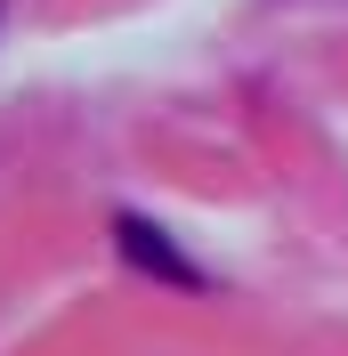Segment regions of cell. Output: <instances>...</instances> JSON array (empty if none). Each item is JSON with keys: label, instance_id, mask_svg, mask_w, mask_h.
Masks as SVG:
<instances>
[{"label": "cell", "instance_id": "obj_1", "mask_svg": "<svg viewBox=\"0 0 348 356\" xmlns=\"http://www.w3.org/2000/svg\"><path fill=\"white\" fill-rule=\"evenodd\" d=\"M113 243H122V259H130V267H146L154 284H187V291H203V267L187 259V251H178L154 219H130V211H122V219H113Z\"/></svg>", "mask_w": 348, "mask_h": 356}]
</instances>
